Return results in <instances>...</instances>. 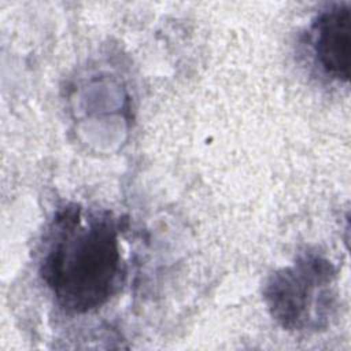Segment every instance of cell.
Returning <instances> with one entry per match:
<instances>
[{"label": "cell", "instance_id": "obj_3", "mask_svg": "<svg viewBox=\"0 0 351 351\" xmlns=\"http://www.w3.org/2000/svg\"><path fill=\"white\" fill-rule=\"evenodd\" d=\"M313 51L322 71L333 80L348 81L351 56V7L333 4L313 26Z\"/></svg>", "mask_w": 351, "mask_h": 351}, {"label": "cell", "instance_id": "obj_2", "mask_svg": "<svg viewBox=\"0 0 351 351\" xmlns=\"http://www.w3.org/2000/svg\"><path fill=\"white\" fill-rule=\"evenodd\" d=\"M336 271L326 258L307 252L273 274L265 300L273 318L285 329H318L332 310L330 285Z\"/></svg>", "mask_w": 351, "mask_h": 351}, {"label": "cell", "instance_id": "obj_1", "mask_svg": "<svg viewBox=\"0 0 351 351\" xmlns=\"http://www.w3.org/2000/svg\"><path fill=\"white\" fill-rule=\"evenodd\" d=\"M40 274L58 304L84 314L103 306L121 285L119 229L107 213H84L71 204L52 223Z\"/></svg>", "mask_w": 351, "mask_h": 351}]
</instances>
